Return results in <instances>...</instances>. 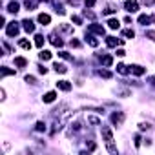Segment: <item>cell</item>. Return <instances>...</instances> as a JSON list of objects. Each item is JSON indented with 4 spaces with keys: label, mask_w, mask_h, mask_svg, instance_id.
<instances>
[{
    "label": "cell",
    "mask_w": 155,
    "mask_h": 155,
    "mask_svg": "<svg viewBox=\"0 0 155 155\" xmlns=\"http://www.w3.org/2000/svg\"><path fill=\"white\" fill-rule=\"evenodd\" d=\"M102 137H104V142H106V148L110 153L117 155L119 153V148L115 146V139H113V133L110 130V126H102Z\"/></svg>",
    "instance_id": "6da1fadb"
},
{
    "label": "cell",
    "mask_w": 155,
    "mask_h": 155,
    "mask_svg": "<svg viewBox=\"0 0 155 155\" xmlns=\"http://www.w3.org/2000/svg\"><path fill=\"white\" fill-rule=\"evenodd\" d=\"M18 31H20V28H18V24L13 20V22H9L8 26H6V35L8 37H17L18 35Z\"/></svg>",
    "instance_id": "7a4b0ae2"
},
{
    "label": "cell",
    "mask_w": 155,
    "mask_h": 155,
    "mask_svg": "<svg viewBox=\"0 0 155 155\" xmlns=\"http://www.w3.org/2000/svg\"><path fill=\"white\" fill-rule=\"evenodd\" d=\"M79 131H81V122H79V120H75V122H71V124H69V128H68L66 135H68V137H73L75 133H79Z\"/></svg>",
    "instance_id": "3957f363"
},
{
    "label": "cell",
    "mask_w": 155,
    "mask_h": 155,
    "mask_svg": "<svg viewBox=\"0 0 155 155\" xmlns=\"http://www.w3.org/2000/svg\"><path fill=\"white\" fill-rule=\"evenodd\" d=\"M110 119H111V122H113L115 126H120V124L124 122V113H122V111H113Z\"/></svg>",
    "instance_id": "277c9868"
},
{
    "label": "cell",
    "mask_w": 155,
    "mask_h": 155,
    "mask_svg": "<svg viewBox=\"0 0 155 155\" xmlns=\"http://www.w3.org/2000/svg\"><path fill=\"white\" fill-rule=\"evenodd\" d=\"M88 31L90 33H95V35H104L106 33V29H104V26H99V24H90V28H88Z\"/></svg>",
    "instance_id": "5b68a950"
},
{
    "label": "cell",
    "mask_w": 155,
    "mask_h": 155,
    "mask_svg": "<svg viewBox=\"0 0 155 155\" xmlns=\"http://www.w3.org/2000/svg\"><path fill=\"white\" fill-rule=\"evenodd\" d=\"M124 9L128 13H135V11H139V4L135 2V0H128V2L124 4Z\"/></svg>",
    "instance_id": "8992f818"
},
{
    "label": "cell",
    "mask_w": 155,
    "mask_h": 155,
    "mask_svg": "<svg viewBox=\"0 0 155 155\" xmlns=\"http://www.w3.org/2000/svg\"><path fill=\"white\" fill-rule=\"evenodd\" d=\"M130 71H131L133 75L140 77V75H144V73H146V68H142V66H139V64H133V66H130Z\"/></svg>",
    "instance_id": "52a82bcc"
},
{
    "label": "cell",
    "mask_w": 155,
    "mask_h": 155,
    "mask_svg": "<svg viewBox=\"0 0 155 155\" xmlns=\"http://www.w3.org/2000/svg\"><path fill=\"white\" fill-rule=\"evenodd\" d=\"M22 28H24L28 33H33V31H35V24H33V20H29V18L22 20Z\"/></svg>",
    "instance_id": "ba28073f"
},
{
    "label": "cell",
    "mask_w": 155,
    "mask_h": 155,
    "mask_svg": "<svg viewBox=\"0 0 155 155\" xmlns=\"http://www.w3.org/2000/svg\"><path fill=\"white\" fill-rule=\"evenodd\" d=\"M86 42H88L91 48H97V46H99V40H97V38L93 37V33H90V31L86 33Z\"/></svg>",
    "instance_id": "9c48e42d"
},
{
    "label": "cell",
    "mask_w": 155,
    "mask_h": 155,
    "mask_svg": "<svg viewBox=\"0 0 155 155\" xmlns=\"http://www.w3.org/2000/svg\"><path fill=\"white\" fill-rule=\"evenodd\" d=\"M57 88L62 90V91H69V90H71V82H69V81H58V82H57Z\"/></svg>",
    "instance_id": "30bf717a"
},
{
    "label": "cell",
    "mask_w": 155,
    "mask_h": 155,
    "mask_svg": "<svg viewBox=\"0 0 155 155\" xmlns=\"http://www.w3.org/2000/svg\"><path fill=\"white\" fill-rule=\"evenodd\" d=\"M49 42H51L53 46H57V48H60V46H62V38H60V37H57L55 33H51V35H49Z\"/></svg>",
    "instance_id": "8fae6325"
},
{
    "label": "cell",
    "mask_w": 155,
    "mask_h": 155,
    "mask_svg": "<svg viewBox=\"0 0 155 155\" xmlns=\"http://www.w3.org/2000/svg\"><path fill=\"white\" fill-rule=\"evenodd\" d=\"M106 44H108L110 48H117L119 44H122V40H119V38H115V37H108V38H106Z\"/></svg>",
    "instance_id": "7c38bea8"
},
{
    "label": "cell",
    "mask_w": 155,
    "mask_h": 155,
    "mask_svg": "<svg viewBox=\"0 0 155 155\" xmlns=\"http://www.w3.org/2000/svg\"><path fill=\"white\" fill-rule=\"evenodd\" d=\"M55 99H57V93H55V91H48V93H46V95L42 97V101H44L46 104H49V102H53Z\"/></svg>",
    "instance_id": "4fadbf2b"
},
{
    "label": "cell",
    "mask_w": 155,
    "mask_h": 155,
    "mask_svg": "<svg viewBox=\"0 0 155 155\" xmlns=\"http://www.w3.org/2000/svg\"><path fill=\"white\" fill-rule=\"evenodd\" d=\"M18 9H20V4L15 2V0L8 4V11H9V13H18Z\"/></svg>",
    "instance_id": "5bb4252c"
},
{
    "label": "cell",
    "mask_w": 155,
    "mask_h": 155,
    "mask_svg": "<svg viewBox=\"0 0 155 155\" xmlns=\"http://www.w3.org/2000/svg\"><path fill=\"white\" fill-rule=\"evenodd\" d=\"M38 22H40L42 26H48V24L51 22V17L46 15V13H40V15H38Z\"/></svg>",
    "instance_id": "9a60e30c"
},
{
    "label": "cell",
    "mask_w": 155,
    "mask_h": 155,
    "mask_svg": "<svg viewBox=\"0 0 155 155\" xmlns=\"http://www.w3.org/2000/svg\"><path fill=\"white\" fill-rule=\"evenodd\" d=\"M101 60H102V64H104L106 68H110V66L113 64V57H111V55H104V57H101Z\"/></svg>",
    "instance_id": "2e32d148"
},
{
    "label": "cell",
    "mask_w": 155,
    "mask_h": 155,
    "mask_svg": "<svg viewBox=\"0 0 155 155\" xmlns=\"http://www.w3.org/2000/svg\"><path fill=\"white\" fill-rule=\"evenodd\" d=\"M53 69H55L57 73H66V71H68V68H66L64 64H60V62H55V64H53Z\"/></svg>",
    "instance_id": "e0dca14e"
},
{
    "label": "cell",
    "mask_w": 155,
    "mask_h": 155,
    "mask_svg": "<svg viewBox=\"0 0 155 155\" xmlns=\"http://www.w3.org/2000/svg\"><path fill=\"white\" fill-rule=\"evenodd\" d=\"M108 26H110V29H119L120 22H119V18H110L108 20Z\"/></svg>",
    "instance_id": "ac0fdd59"
},
{
    "label": "cell",
    "mask_w": 155,
    "mask_h": 155,
    "mask_svg": "<svg viewBox=\"0 0 155 155\" xmlns=\"http://www.w3.org/2000/svg\"><path fill=\"white\" fill-rule=\"evenodd\" d=\"M117 71H119L120 75H128V73H130V68H128L126 64H117Z\"/></svg>",
    "instance_id": "d6986e66"
},
{
    "label": "cell",
    "mask_w": 155,
    "mask_h": 155,
    "mask_svg": "<svg viewBox=\"0 0 155 155\" xmlns=\"http://www.w3.org/2000/svg\"><path fill=\"white\" fill-rule=\"evenodd\" d=\"M15 64H17L18 68H24V66H28V60H26L24 57H15Z\"/></svg>",
    "instance_id": "ffe728a7"
},
{
    "label": "cell",
    "mask_w": 155,
    "mask_h": 155,
    "mask_svg": "<svg viewBox=\"0 0 155 155\" xmlns=\"http://www.w3.org/2000/svg\"><path fill=\"white\" fill-rule=\"evenodd\" d=\"M150 22H151V18H150L148 15H139V24L146 26V24H150Z\"/></svg>",
    "instance_id": "44dd1931"
},
{
    "label": "cell",
    "mask_w": 155,
    "mask_h": 155,
    "mask_svg": "<svg viewBox=\"0 0 155 155\" xmlns=\"http://www.w3.org/2000/svg\"><path fill=\"white\" fill-rule=\"evenodd\" d=\"M38 57H40V60H49V58H51V51H46V49H42Z\"/></svg>",
    "instance_id": "7402d4cb"
},
{
    "label": "cell",
    "mask_w": 155,
    "mask_h": 155,
    "mask_svg": "<svg viewBox=\"0 0 155 155\" xmlns=\"http://www.w3.org/2000/svg\"><path fill=\"white\" fill-rule=\"evenodd\" d=\"M53 4H55V11L60 13V15H64V8H62V4L58 2V0H53Z\"/></svg>",
    "instance_id": "603a6c76"
},
{
    "label": "cell",
    "mask_w": 155,
    "mask_h": 155,
    "mask_svg": "<svg viewBox=\"0 0 155 155\" xmlns=\"http://www.w3.org/2000/svg\"><path fill=\"white\" fill-rule=\"evenodd\" d=\"M18 46H20V48H24V49H31V42H29V40H26V38H22V40L18 42Z\"/></svg>",
    "instance_id": "cb8c5ba5"
},
{
    "label": "cell",
    "mask_w": 155,
    "mask_h": 155,
    "mask_svg": "<svg viewBox=\"0 0 155 155\" xmlns=\"http://www.w3.org/2000/svg\"><path fill=\"white\" fill-rule=\"evenodd\" d=\"M8 75H15V69H9V68H2V79H4V77H8Z\"/></svg>",
    "instance_id": "d4e9b609"
},
{
    "label": "cell",
    "mask_w": 155,
    "mask_h": 155,
    "mask_svg": "<svg viewBox=\"0 0 155 155\" xmlns=\"http://www.w3.org/2000/svg\"><path fill=\"white\" fill-rule=\"evenodd\" d=\"M35 44H37L38 48H42V46H44V35H37V37H35Z\"/></svg>",
    "instance_id": "484cf974"
},
{
    "label": "cell",
    "mask_w": 155,
    "mask_h": 155,
    "mask_svg": "<svg viewBox=\"0 0 155 155\" xmlns=\"http://www.w3.org/2000/svg\"><path fill=\"white\" fill-rule=\"evenodd\" d=\"M24 6H26V9H35L37 8V2H31V0H26V2H24Z\"/></svg>",
    "instance_id": "4316f807"
},
{
    "label": "cell",
    "mask_w": 155,
    "mask_h": 155,
    "mask_svg": "<svg viewBox=\"0 0 155 155\" xmlns=\"http://www.w3.org/2000/svg\"><path fill=\"white\" fill-rule=\"evenodd\" d=\"M122 35H124L126 38H133V37H135V31H133V29H124Z\"/></svg>",
    "instance_id": "83f0119b"
},
{
    "label": "cell",
    "mask_w": 155,
    "mask_h": 155,
    "mask_svg": "<svg viewBox=\"0 0 155 155\" xmlns=\"http://www.w3.org/2000/svg\"><path fill=\"white\" fill-rule=\"evenodd\" d=\"M58 57H60V58H66V60H73V57H71L68 51H58Z\"/></svg>",
    "instance_id": "f1b7e54d"
},
{
    "label": "cell",
    "mask_w": 155,
    "mask_h": 155,
    "mask_svg": "<svg viewBox=\"0 0 155 155\" xmlns=\"http://www.w3.org/2000/svg\"><path fill=\"white\" fill-rule=\"evenodd\" d=\"M88 122L93 124V126H99V124H101V119H97V117H88Z\"/></svg>",
    "instance_id": "f546056e"
},
{
    "label": "cell",
    "mask_w": 155,
    "mask_h": 155,
    "mask_svg": "<svg viewBox=\"0 0 155 155\" xmlns=\"http://www.w3.org/2000/svg\"><path fill=\"white\" fill-rule=\"evenodd\" d=\"M99 75H101V77H104V79H111V73H110L108 69H101V71H99Z\"/></svg>",
    "instance_id": "4dcf8cb0"
},
{
    "label": "cell",
    "mask_w": 155,
    "mask_h": 155,
    "mask_svg": "<svg viewBox=\"0 0 155 155\" xmlns=\"http://www.w3.org/2000/svg\"><path fill=\"white\" fill-rule=\"evenodd\" d=\"M35 130H37V131H46V124H44V122L40 120V122H37V126H35Z\"/></svg>",
    "instance_id": "1f68e13d"
},
{
    "label": "cell",
    "mask_w": 155,
    "mask_h": 155,
    "mask_svg": "<svg viewBox=\"0 0 155 155\" xmlns=\"http://www.w3.org/2000/svg\"><path fill=\"white\" fill-rule=\"evenodd\" d=\"M71 22H75L77 26H81V24H82V18H81V17H77V15H73V17H71Z\"/></svg>",
    "instance_id": "d6a6232c"
},
{
    "label": "cell",
    "mask_w": 155,
    "mask_h": 155,
    "mask_svg": "<svg viewBox=\"0 0 155 155\" xmlns=\"http://www.w3.org/2000/svg\"><path fill=\"white\" fill-rule=\"evenodd\" d=\"M69 44H71V48H81V42L77 40V38H71V40H69Z\"/></svg>",
    "instance_id": "836d02e7"
},
{
    "label": "cell",
    "mask_w": 155,
    "mask_h": 155,
    "mask_svg": "<svg viewBox=\"0 0 155 155\" xmlns=\"http://www.w3.org/2000/svg\"><path fill=\"white\" fill-rule=\"evenodd\" d=\"M115 11H117V9H115V8H111V6H110V8H108V9H104V11H102V15H111V13H115Z\"/></svg>",
    "instance_id": "e575fe53"
},
{
    "label": "cell",
    "mask_w": 155,
    "mask_h": 155,
    "mask_svg": "<svg viewBox=\"0 0 155 155\" xmlns=\"http://www.w3.org/2000/svg\"><path fill=\"white\" fill-rule=\"evenodd\" d=\"M117 93L122 95V97H130V91H128V90H117Z\"/></svg>",
    "instance_id": "d590c367"
},
{
    "label": "cell",
    "mask_w": 155,
    "mask_h": 155,
    "mask_svg": "<svg viewBox=\"0 0 155 155\" xmlns=\"http://www.w3.org/2000/svg\"><path fill=\"white\" fill-rule=\"evenodd\" d=\"M26 82H28V84H37V81H35V77H29V75L26 77Z\"/></svg>",
    "instance_id": "8d00e7d4"
},
{
    "label": "cell",
    "mask_w": 155,
    "mask_h": 155,
    "mask_svg": "<svg viewBox=\"0 0 155 155\" xmlns=\"http://www.w3.org/2000/svg\"><path fill=\"white\" fill-rule=\"evenodd\" d=\"M146 37H148V38H151V40L155 42V31H146Z\"/></svg>",
    "instance_id": "74e56055"
},
{
    "label": "cell",
    "mask_w": 155,
    "mask_h": 155,
    "mask_svg": "<svg viewBox=\"0 0 155 155\" xmlns=\"http://www.w3.org/2000/svg\"><path fill=\"white\" fill-rule=\"evenodd\" d=\"M84 17H88V18H95V15H93L91 11H88V9H84Z\"/></svg>",
    "instance_id": "f35d334b"
},
{
    "label": "cell",
    "mask_w": 155,
    "mask_h": 155,
    "mask_svg": "<svg viewBox=\"0 0 155 155\" xmlns=\"http://www.w3.org/2000/svg\"><path fill=\"white\" fill-rule=\"evenodd\" d=\"M60 29H62V31H68V33L71 31V28H69L68 24H60Z\"/></svg>",
    "instance_id": "ab89813d"
},
{
    "label": "cell",
    "mask_w": 155,
    "mask_h": 155,
    "mask_svg": "<svg viewBox=\"0 0 155 155\" xmlns=\"http://www.w3.org/2000/svg\"><path fill=\"white\" fill-rule=\"evenodd\" d=\"M140 140H142V139H140V135H135V146H137V148L140 146Z\"/></svg>",
    "instance_id": "60d3db41"
},
{
    "label": "cell",
    "mask_w": 155,
    "mask_h": 155,
    "mask_svg": "<svg viewBox=\"0 0 155 155\" xmlns=\"http://www.w3.org/2000/svg\"><path fill=\"white\" fill-rule=\"evenodd\" d=\"M95 6V0H86V8H93Z\"/></svg>",
    "instance_id": "b9f144b4"
},
{
    "label": "cell",
    "mask_w": 155,
    "mask_h": 155,
    "mask_svg": "<svg viewBox=\"0 0 155 155\" xmlns=\"http://www.w3.org/2000/svg\"><path fill=\"white\" fill-rule=\"evenodd\" d=\"M139 2H142V4H146V6H151L155 0H139Z\"/></svg>",
    "instance_id": "7bdbcfd3"
},
{
    "label": "cell",
    "mask_w": 155,
    "mask_h": 155,
    "mask_svg": "<svg viewBox=\"0 0 155 155\" xmlns=\"http://www.w3.org/2000/svg\"><path fill=\"white\" fill-rule=\"evenodd\" d=\"M38 71H40V73H42V75H46V73H48V69H46V68H44V66H38Z\"/></svg>",
    "instance_id": "ee69618b"
},
{
    "label": "cell",
    "mask_w": 155,
    "mask_h": 155,
    "mask_svg": "<svg viewBox=\"0 0 155 155\" xmlns=\"http://www.w3.org/2000/svg\"><path fill=\"white\" fill-rule=\"evenodd\" d=\"M117 55H119V57H124V55H126V51H124V49H117Z\"/></svg>",
    "instance_id": "f6af8a7d"
},
{
    "label": "cell",
    "mask_w": 155,
    "mask_h": 155,
    "mask_svg": "<svg viewBox=\"0 0 155 155\" xmlns=\"http://www.w3.org/2000/svg\"><path fill=\"white\" fill-rule=\"evenodd\" d=\"M139 128L144 131V130H148V128H150V124H139Z\"/></svg>",
    "instance_id": "bcb514c9"
},
{
    "label": "cell",
    "mask_w": 155,
    "mask_h": 155,
    "mask_svg": "<svg viewBox=\"0 0 155 155\" xmlns=\"http://www.w3.org/2000/svg\"><path fill=\"white\" fill-rule=\"evenodd\" d=\"M148 81H150V82H151V84L155 86V77H150V79H148Z\"/></svg>",
    "instance_id": "7dc6e473"
},
{
    "label": "cell",
    "mask_w": 155,
    "mask_h": 155,
    "mask_svg": "<svg viewBox=\"0 0 155 155\" xmlns=\"http://www.w3.org/2000/svg\"><path fill=\"white\" fill-rule=\"evenodd\" d=\"M150 18H151V22H153V24H155V15H151V17H150Z\"/></svg>",
    "instance_id": "c3c4849f"
},
{
    "label": "cell",
    "mask_w": 155,
    "mask_h": 155,
    "mask_svg": "<svg viewBox=\"0 0 155 155\" xmlns=\"http://www.w3.org/2000/svg\"><path fill=\"white\" fill-rule=\"evenodd\" d=\"M37 2H42V0H37Z\"/></svg>",
    "instance_id": "681fc988"
}]
</instances>
